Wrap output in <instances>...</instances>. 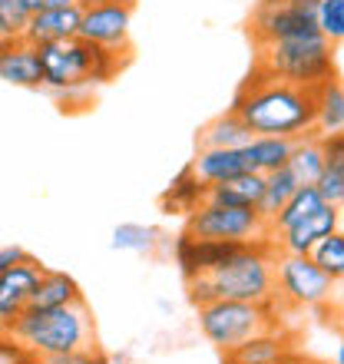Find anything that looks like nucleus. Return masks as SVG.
Wrapping results in <instances>:
<instances>
[{"label": "nucleus", "instance_id": "a19ab883", "mask_svg": "<svg viewBox=\"0 0 344 364\" xmlns=\"http://www.w3.org/2000/svg\"><path fill=\"white\" fill-rule=\"evenodd\" d=\"M341 225H344V209H341Z\"/></svg>", "mask_w": 344, "mask_h": 364}, {"label": "nucleus", "instance_id": "9b49d317", "mask_svg": "<svg viewBox=\"0 0 344 364\" xmlns=\"http://www.w3.org/2000/svg\"><path fill=\"white\" fill-rule=\"evenodd\" d=\"M249 242H215V239H195L189 232H179L176 242H172V255H176V265H179L182 278H199L205 272L219 269L225 262L242 252Z\"/></svg>", "mask_w": 344, "mask_h": 364}, {"label": "nucleus", "instance_id": "ea45409f", "mask_svg": "<svg viewBox=\"0 0 344 364\" xmlns=\"http://www.w3.org/2000/svg\"><path fill=\"white\" fill-rule=\"evenodd\" d=\"M4 43H7V40H4V37H0V50H4Z\"/></svg>", "mask_w": 344, "mask_h": 364}, {"label": "nucleus", "instance_id": "f704fd0d", "mask_svg": "<svg viewBox=\"0 0 344 364\" xmlns=\"http://www.w3.org/2000/svg\"><path fill=\"white\" fill-rule=\"evenodd\" d=\"M70 4H83V0H23V7L30 14H40V10H57V7H70Z\"/></svg>", "mask_w": 344, "mask_h": 364}, {"label": "nucleus", "instance_id": "2f4dec72", "mask_svg": "<svg viewBox=\"0 0 344 364\" xmlns=\"http://www.w3.org/2000/svg\"><path fill=\"white\" fill-rule=\"evenodd\" d=\"M33 364H113L100 348H83V351H70V355H50L37 358Z\"/></svg>", "mask_w": 344, "mask_h": 364}, {"label": "nucleus", "instance_id": "9d476101", "mask_svg": "<svg viewBox=\"0 0 344 364\" xmlns=\"http://www.w3.org/2000/svg\"><path fill=\"white\" fill-rule=\"evenodd\" d=\"M129 20L133 0H83L80 37L109 50H129Z\"/></svg>", "mask_w": 344, "mask_h": 364}, {"label": "nucleus", "instance_id": "2eb2a0df", "mask_svg": "<svg viewBox=\"0 0 344 364\" xmlns=\"http://www.w3.org/2000/svg\"><path fill=\"white\" fill-rule=\"evenodd\" d=\"M295 355V338L285 335L281 328L255 335L249 341H242L239 348H232L222 355V364H272V361H285Z\"/></svg>", "mask_w": 344, "mask_h": 364}, {"label": "nucleus", "instance_id": "5701e85b", "mask_svg": "<svg viewBox=\"0 0 344 364\" xmlns=\"http://www.w3.org/2000/svg\"><path fill=\"white\" fill-rule=\"evenodd\" d=\"M315 106H318V136L344 129V83L338 77L325 80L315 87Z\"/></svg>", "mask_w": 344, "mask_h": 364}, {"label": "nucleus", "instance_id": "72a5a7b5", "mask_svg": "<svg viewBox=\"0 0 344 364\" xmlns=\"http://www.w3.org/2000/svg\"><path fill=\"white\" fill-rule=\"evenodd\" d=\"M23 259H30L27 249H20V245H0V275L7 269H14V265H20Z\"/></svg>", "mask_w": 344, "mask_h": 364}, {"label": "nucleus", "instance_id": "f03ea898", "mask_svg": "<svg viewBox=\"0 0 344 364\" xmlns=\"http://www.w3.org/2000/svg\"><path fill=\"white\" fill-rule=\"evenodd\" d=\"M0 338L10 348L14 358H50V355H70L96 345V321L90 305L77 301L67 308H27L20 318L0 325Z\"/></svg>", "mask_w": 344, "mask_h": 364}, {"label": "nucleus", "instance_id": "f8f14e48", "mask_svg": "<svg viewBox=\"0 0 344 364\" xmlns=\"http://www.w3.org/2000/svg\"><path fill=\"white\" fill-rule=\"evenodd\" d=\"M43 272H47V265L30 255V259H23L20 265H14V269L0 275V325H7V321H14V318L27 311Z\"/></svg>", "mask_w": 344, "mask_h": 364}, {"label": "nucleus", "instance_id": "37998d69", "mask_svg": "<svg viewBox=\"0 0 344 364\" xmlns=\"http://www.w3.org/2000/svg\"><path fill=\"white\" fill-rule=\"evenodd\" d=\"M0 4H7V0H0Z\"/></svg>", "mask_w": 344, "mask_h": 364}, {"label": "nucleus", "instance_id": "4be33fe9", "mask_svg": "<svg viewBox=\"0 0 344 364\" xmlns=\"http://www.w3.org/2000/svg\"><path fill=\"white\" fill-rule=\"evenodd\" d=\"M245 153H249L252 169L268 176L275 169H281V166H288L291 153H295V139H285V136H252Z\"/></svg>", "mask_w": 344, "mask_h": 364}, {"label": "nucleus", "instance_id": "f3484780", "mask_svg": "<svg viewBox=\"0 0 344 364\" xmlns=\"http://www.w3.org/2000/svg\"><path fill=\"white\" fill-rule=\"evenodd\" d=\"M189 166L195 169V176H199L205 186H215V182H225V179H232V176L252 169L245 146H242V149H199Z\"/></svg>", "mask_w": 344, "mask_h": 364}, {"label": "nucleus", "instance_id": "e433bc0d", "mask_svg": "<svg viewBox=\"0 0 344 364\" xmlns=\"http://www.w3.org/2000/svg\"><path fill=\"white\" fill-rule=\"evenodd\" d=\"M298 361H301V358L291 355V358H285V361H272V364H298Z\"/></svg>", "mask_w": 344, "mask_h": 364}, {"label": "nucleus", "instance_id": "a878e982", "mask_svg": "<svg viewBox=\"0 0 344 364\" xmlns=\"http://www.w3.org/2000/svg\"><path fill=\"white\" fill-rule=\"evenodd\" d=\"M265 199H262V205H258V212L265 215L268 222L275 219L278 212L285 209V202L295 196L298 189H301V182H298V176L288 169V166H281V169H275V173L265 176Z\"/></svg>", "mask_w": 344, "mask_h": 364}, {"label": "nucleus", "instance_id": "7c9ffc66", "mask_svg": "<svg viewBox=\"0 0 344 364\" xmlns=\"http://www.w3.org/2000/svg\"><path fill=\"white\" fill-rule=\"evenodd\" d=\"M318 192H321V199L328 202V205H338V209H344V169H338V166H325V173L318 176Z\"/></svg>", "mask_w": 344, "mask_h": 364}, {"label": "nucleus", "instance_id": "79ce46f5", "mask_svg": "<svg viewBox=\"0 0 344 364\" xmlns=\"http://www.w3.org/2000/svg\"><path fill=\"white\" fill-rule=\"evenodd\" d=\"M298 364H311V361H298Z\"/></svg>", "mask_w": 344, "mask_h": 364}, {"label": "nucleus", "instance_id": "6e6552de", "mask_svg": "<svg viewBox=\"0 0 344 364\" xmlns=\"http://www.w3.org/2000/svg\"><path fill=\"white\" fill-rule=\"evenodd\" d=\"M275 285L281 308H321L335 298L338 282L318 265L311 255H288L278 252Z\"/></svg>", "mask_w": 344, "mask_h": 364}, {"label": "nucleus", "instance_id": "423d86ee", "mask_svg": "<svg viewBox=\"0 0 344 364\" xmlns=\"http://www.w3.org/2000/svg\"><path fill=\"white\" fill-rule=\"evenodd\" d=\"M195 311H199L195 321H199L202 338L212 348H219L222 355L239 348L249 338L281 328V318H278L281 301H232V298H222V301L199 305Z\"/></svg>", "mask_w": 344, "mask_h": 364}, {"label": "nucleus", "instance_id": "4468645a", "mask_svg": "<svg viewBox=\"0 0 344 364\" xmlns=\"http://www.w3.org/2000/svg\"><path fill=\"white\" fill-rule=\"evenodd\" d=\"M0 80L23 90L43 87V67H40L37 43H30V40H7L4 50H0Z\"/></svg>", "mask_w": 344, "mask_h": 364}, {"label": "nucleus", "instance_id": "58836bf2", "mask_svg": "<svg viewBox=\"0 0 344 364\" xmlns=\"http://www.w3.org/2000/svg\"><path fill=\"white\" fill-rule=\"evenodd\" d=\"M258 4H278V0H258Z\"/></svg>", "mask_w": 344, "mask_h": 364}, {"label": "nucleus", "instance_id": "c9c22d12", "mask_svg": "<svg viewBox=\"0 0 344 364\" xmlns=\"http://www.w3.org/2000/svg\"><path fill=\"white\" fill-rule=\"evenodd\" d=\"M288 4H295L301 10H318V0H288Z\"/></svg>", "mask_w": 344, "mask_h": 364}, {"label": "nucleus", "instance_id": "393cba45", "mask_svg": "<svg viewBox=\"0 0 344 364\" xmlns=\"http://www.w3.org/2000/svg\"><path fill=\"white\" fill-rule=\"evenodd\" d=\"M321 205H325V199H321L318 186H301V189H298L295 196L285 202V209L272 219V235H278V232H285V229H291V225H298V222L308 219V215H311V212H318Z\"/></svg>", "mask_w": 344, "mask_h": 364}, {"label": "nucleus", "instance_id": "473e14b6", "mask_svg": "<svg viewBox=\"0 0 344 364\" xmlns=\"http://www.w3.org/2000/svg\"><path fill=\"white\" fill-rule=\"evenodd\" d=\"M321 149H325V166L344 169V129L321 136Z\"/></svg>", "mask_w": 344, "mask_h": 364}, {"label": "nucleus", "instance_id": "39448f33", "mask_svg": "<svg viewBox=\"0 0 344 364\" xmlns=\"http://www.w3.org/2000/svg\"><path fill=\"white\" fill-rule=\"evenodd\" d=\"M252 70L315 90L325 80L335 77V43L325 33H308V37L265 43V47H255Z\"/></svg>", "mask_w": 344, "mask_h": 364}, {"label": "nucleus", "instance_id": "c85d7f7f", "mask_svg": "<svg viewBox=\"0 0 344 364\" xmlns=\"http://www.w3.org/2000/svg\"><path fill=\"white\" fill-rule=\"evenodd\" d=\"M30 27V10L23 7V0H7L0 4V37L4 40H27Z\"/></svg>", "mask_w": 344, "mask_h": 364}, {"label": "nucleus", "instance_id": "0eeeda50", "mask_svg": "<svg viewBox=\"0 0 344 364\" xmlns=\"http://www.w3.org/2000/svg\"><path fill=\"white\" fill-rule=\"evenodd\" d=\"M182 232H189L195 239H215V242H258V239H275L272 235V222L258 209L249 205H225V202L205 199L199 209L186 215Z\"/></svg>", "mask_w": 344, "mask_h": 364}, {"label": "nucleus", "instance_id": "aec40b11", "mask_svg": "<svg viewBox=\"0 0 344 364\" xmlns=\"http://www.w3.org/2000/svg\"><path fill=\"white\" fill-rule=\"evenodd\" d=\"M205 199H209V186L195 176L192 166H186V169L169 182V189L163 192L159 205H163V212H169V215H189V212L199 209Z\"/></svg>", "mask_w": 344, "mask_h": 364}, {"label": "nucleus", "instance_id": "f257e3e1", "mask_svg": "<svg viewBox=\"0 0 344 364\" xmlns=\"http://www.w3.org/2000/svg\"><path fill=\"white\" fill-rule=\"evenodd\" d=\"M229 109L249 126L252 136L301 139V136L318 133L315 90L265 77L258 70H252L249 80L239 87Z\"/></svg>", "mask_w": 344, "mask_h": 364}, {"label": "nucleus", "instance_id": "412c9836", "mask_svg": "<svg viewBox=\"0 0 344 364\" xmlns=\"http://www.w3.org/2000/svg\"><path fill=\"white\" fill-rule=\"evenodd\" d=\"M83 301V291H80V282L67 272H53L47 269L43 278H40L37 291H33V301L30 308H67Z\"/></svg>", "mask_w": 344, "mask_h": 364}, {"label": "nucleus", "instance_id": "6ab92c4d", "mask_svg": "<svg viewBox=\"0 0 344 364\" xmlns=\"http://www.w3.org/2000/svg\"><path fill=\"white\" fill-rule=\"evenodd\" d=\"M249 143H252V129L232 109L209 119L199 129V136H195L199 149H242V146H249Z\"/></svg>", "mask_w": 344, "mask_h": 364}, {"label": "nucleus", "instance_id": "4c0bfd02", "mask_svg": "<svg viewBox=\"0 0 344 364\" xmlns=\"http://www.w3.org/2000/svg\"><path fill=\"white\" fill-rule=\"evenodd\" d=\"M338 364H344V345L338 348Z\"/></svg>", "mask_w": 344, "mask_h": 364}, {"label": "nucleus", "instance_id": "cd10ccee", "mask_svg": "<svg viewBox=\"0 0 344 364\" xmlns=\"http://www.w3.org/2000/svg\"><path fill=\"white\" fill-rule=\"evenodd\" d=\"M311 259L335 278V282H344V229H335L331 235H325V239L318 242L315 252H311Z\"/></svg>", "mask_w": 344, "mask_h": 364}, {"label": "nucleus", "instance_id": "7ed1b4c3", "mask_svg": "<svg viewBox=\"0 0 344 364\" xmlns=\"http://www.w3.org/2000/svg\"><path fill=\"white\" fill-rule=\"evenodd\" d=\"M275 259V239L249 242L225 265L205 272L199 278H189L186 282L189 301L195 308L209 305V301H222V298H232V301H278Z\"/></svg>", "mask_w": 344, "mask_h": 364}, {"label": "nucleus", "instance_id": "b1692460", "mask_svg": "<svg viewBox=\"0 0 344 364\" xmlns=\"http://www.w3.org/2000/svg\"><path fill=\"white\" fill-rule=\"evenodd\" d=\"M288 169L298 176L301 186H315L318 176L325 173V149H321V136H301L295 139V153L288 159Z\"/></svg>", "mask_w": 344, "mask_h": 364}, {"label": "nucleus", "instance_id": "a211bd4d", "mask_svg": "<svg viewBox=\"0 0 344 364\" xmlns=\"http://www.w3.org/2000/svg\"><path fill=\"white\" fill-rule=\"evenodd\" d=\"M265 186H268L265 173L245 169V173L232 176V179L209 186V199L212 202H225V205H249V209H258L262 199H265Z\"/></svg>", "mask_w": 344, "mask_h": 364}, {"label": "nucleus", "instance_id": "ddd939ff", "mask_svg": "<svg viewBox=\"0 0 344 364\" xmlns=\"http://www.w3.org/2000/svg\"><path fill=\"white\" fill-rule=\"evenodd\" d=\"M335 229H341V209L325 202L321 209L311 212V215L301 219L298 225L278 232L275 245H278V252H288V255H311L318 242L325 239V235H331Z\"/></svg>", "mask_w": 344, "mask_h": 364}, {"label": "nucleus", "instance_id": "dca6fc26", "mask_svg": "<svg viewBox=\"0 0 344 364\" xmlns=\"http://www.w3.org/2000/svg\"><path fill=\"white\" fill-rule=\"evenodd\" d=\"M80 23H83V4L40 10V14H30L27 40L37 47L40 43H57V40H73L80 37Z\"/></svg>", "mask_w": 344, "mask_h": 364}, {"label": "nucleus", "instance_id": "c756f323", "mask_svg": "<svg viewBox=\"0 0 344 364\" xmlns=\"http://www.w3.org/2000/svg\"><path fill=\"white\" fill-rule=\"evenodd\" d=\"M318 30L325 33L331 43L344 40V0H318Z\"/></svg>", "mask_w": 344, "mask_h": 364}, {"label": "nucleus", "instance_id": "1a4fd4ad", "mask_svg": "<svg viewBox=\"0 0 344 364\" xmlns=\"http://www.w3.org/2000/svg\"><path fill=\"white\" fill-rule=\"evenodd\" d=\"M308 33H321L315 10H301L295 4H288V0L258 4L249 20V37L255 47L278 43V40H291V37H308Z\"/></svg>", "mask_w": 344, "mask_h": 364}, {"label": "nucleus", "instance_id": "20e7f679", "mask_svg": "<svg viewBox=\"0 0 344 364\" xmlns=\"http://www.w3.org/2000/svg\"><path fill=\"white\" fill-rule=\"evenodd\" d=\"M40 67H43V87L73 103V96H83L93 87H103L126 67L129 50H109L100 43H90L83 37L57 40V43H40Z\"/></svg>", "mask_w": 344, "mask_h": 364}, {"label": "nucleus", "instance_id": "bb28decb", "mask_svg": "<svg viewBox=\"0 0 344 364\" xmlns=\"http://www.w3.org/2000/svg\"><path fill=\"white\" fill-rule=\"evenodd\" d=\"M159 245V229L153 225H139V222H123L113 229V249H123V252H139V255H149L156 252Z\"/></svg>", "mask_w": 344, "mask_h": 364}]
</instances>
